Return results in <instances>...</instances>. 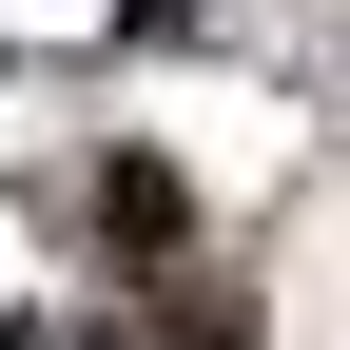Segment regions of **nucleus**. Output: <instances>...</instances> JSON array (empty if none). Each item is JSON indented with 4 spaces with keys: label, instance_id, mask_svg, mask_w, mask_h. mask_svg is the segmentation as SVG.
<instances>
[{
    "label": "nucleus",
    "instance_id": "1",
    "mask_svg": "<svg viewBox=\"0 0 350 350\" xmlns=\"http://www.w3.org/2000/svg\"><path fill=\"white\" fill-rule=\"evenodd\" d=\"M156 350H253V312H234V292H195V312H175Z\"/></svg>",
    "mask_w": 350,
    "mask_h": 350
}]
</instances>
